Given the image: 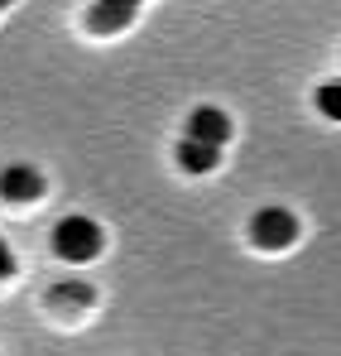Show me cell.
Wrapping results in <instances>:
<instances>
[{
  "instance_id": "5",
  "label": "cell",
  "mask_w": 341,
  "mask_h": 356,
  "mask_svg": "<svg viewBox=\"0 0 341 356\" xmlns=\"http://www.w3.org/2000/svg\"><path fill=\"white\" fill-rule=\"evenodd\" d=\"M135 15H140V10L120 0V5H92V15H87V19H92V29H97V34H115V29H120V24H130Z\"/></svg>"
},
{
  "instance_id": "3",
  "label": "cell",
  "mask_w": 341,
  "mask_h": 356,
  "mask_svg": "<svg viewBox=\"0 0 341 356\" xmlns=\"http://www.w3.org/2000/svg\"><path fill=\"white\" fill-rule=\"evenodd\" d=\"M188 140H197V145H207V149H222L231 140V120L222 106H197L192 116H188Z\"/></svg>"
},
{
  "instance_id": "1",
  "label": "cell",
  "mask_w": 341,
  "mask_h": 356,
  "mask_svg": "<svg viewBox=\"0 0 341 356\" xmlns=\"http://www.w3.org/2000/svg\"><path fill=\"white\" fill-rule=\"evenodd\" d=\"M53 255L63 260H72V265H82V260H97L101 255V227L92 222V217H63L53 227Z\"/></svg>"
},
{
  "instance_id": "7",
  "label": "cell",
  "mask_w": 341,
  "mask_h": 356,
  "mask_svg": "<svg viewBox=\"0 0 341 356\" xmlns=\"http://www.w3.org/2000/svg\"><path fill=\"white\" fill-rule=\"evenodd\" d=\"M313 102H317V111L327 120H341V82H322Z\"/></svg>"
},
{
  "instance_id": "6",
  "label": "cell",
  "mask_w": 341,
  "mask_h": 356,
  "mask_svg": "<svg viewBox=\"0 0 341 356\" xmlns=\"http://www.w3.org/2000/svg\"><path fill=\"white\" fill-rule=\"evenodd\" d=\"M217 159H222V149H207V145H197V140H183V145H178V164H183L188 174H212Z\"/></svg>"
},
{
  "instance_id": "2",
  "label": "cell",
  "mask_w": 341,
  "mask_h": 356,
  "mask_svg": "<svg viewBox=\"0 0 341 356\" xmlns=\"http://www.w3.org/2000/svg\"><path fill=\"white\" fill-rule=\"evenodd\" d=\"M250 236H255V245H265V250H288L298 241V217L288 207H260L255 222H250Z\"/></svg>"
},
{
  "instance_id": "4",
  "label": "cell",
  "mask_w": 341,
  "mask_h": 356,
  "mask_svg": "<svg viewBox=\"0 0 341 356\" xmlns=\"http://www.w3.org/2000/svg\"><path fill=\"white\" fill-rule=\"evenodd\" d=\"M0 197H10V202H39L44 197V178L34 174L29 164H10L0 174Z\"/></svg>"
},
{
  "instance_id": "8",
  "label": "cell",
  "mask_w": 341,
  "mask_h": 356,
  "mask_svg": "<svg viewBox=\"0 0 341 356\" xmlns=\"http://www.w3.org/2000/svg\"><path fill=\"white\" fill-rule=\"evenodd\" d=\"M10 275H15V255H10V245L0 236V280H10Z\"/></svg>"
}]
</instances>
